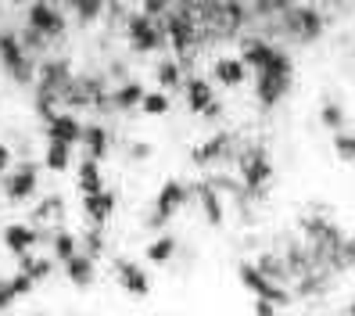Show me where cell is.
I'll return each instance as SVG.
<instances>
[{
  "mask_svg": "<svg viewBox=\"0 0 355 316\" xmlns=\"http://www.w3.org/2000/svg\"><path fill=\"white\" fill-rule=\"evenodd\" d=\"M298 226L309 241V256L320 269L345 273L355 266V238H348L334 219H327L323 213H305L298 219Z\"/></svg>",
  "mask_w": 355,
  "mask_h": 316,
  "instance_id": "1",
  "label": "cell"
},
{
  "mask_svg": "<svg viewBox=\"0 0 355 316\" xmlns=\"http://www.w3.org/2000/svg\"><path fill=\"white\" fill-rule=\"evenodd\" d=\"M72 65L65 58H47L44 65L36 69V79H33V104H36V112L40 119H51L58 115V101L65 97V90L72 87Z\"/></svg>",
  "mask_w": 355,
  "mask_h": 316,
  "instance_id": "2",
  "label": "cell"
},
{
  "mask_svg": "<svg viewBox=\"0 0 355 316\" xmlns=\"http://www.w3.org/2000/svg\"><path fill=\"white\" fill-rule=\"evenodd\" d=\"M248 26V4L244 0H201L198 8V29L226 40V36H237Z\"/></svg>",
  "mask_w": 355,
  "mask_h": 316,
  "instance_id": "3",
  "label": "cell"
},
{
  "mask_svg": "<svg viewBox=\"0 0 355 316\" xmlns=\"http://www.w3.org/2000/svg\"><path fill=\"white\" fill-rule=\"evenodd\" d=\"M291 79H295V65H291V58L284 51H277V58L269 61L262 72H255V101L259 108H277V104L287 97L291 90Z\"/></svg>",
  "mask_w": 355,
  "mask_h": 316,
  "instance_id": "4",
  "label": "cell"
},
{
  "mask_svg": "<svg viewBox=\"0 0 355 316\" xmlns=\"http://www.w3.org/2000/svg\"><path fill=\"white\" fill-rule=\"evenodd\" d=\"M165 40L173 44V51H176V61L180 65H191V58L201 51V44H205V36H201V29H198V18L194 15H187V11H169L165 15Z\"/></svg>",
  "mask_w": 355,
  "mask_h": 316,
  "instance_id": "5",
  "label": "cell"
},
{
  "mask_svg": "<svg viewBox=\"0 0 355 316\" xmlns=\"http://www.w3.org/2000/svg\"><path fill=\"white\" fill-rule=\"evenodd\" d=\"M237 176L248 194H262L269 180H273V158H269L266 144H248L237 151Z\"/></svg>",
  "mask_w": 355,
  "mask_h": 316,
  "instance_id": "6",
  "label": "cell"
},
{
  "mask_svg": "<svg viewBox=\"0 0 355 316\" xmlns=\"http://www.w3.org/2000/svg\"><path fill=\"white\" fill-rule=\"evenodd\" d=\"M191 201V187H187L183 180H165L158 187V194H155V205H151V213H148V223L151 230H162L165 223H173V216L180 213V208Z\"/></svg>",
  "mask_w": 355,
  "mask_h": 316,
  "instance_id": "7",
  "label": "cell"
},
{
  "mask_svg": "<svg viewBox=\"0 0 355 316\" xmlns=\"http://www.w3.org/2000/svg\"><path fill=\"white\" fill-rule=\"evenodd\" d=\"M0 65L8 69V76L15 83H22V87H33V79H36V69H33V58L29 51L22 47V36H15V33H0Z\"/></svg>",
  "mask_w": 355,
  "mask_h": 316,
  "instance_id": "8",
  "label": "cell"
},
{
  "mask_svg": "<svg viewBox=\"0 0 355 316\" xmlns=\"http://www.w3.org/2000/svg\"><path fill=\"white\" fill-rule=\"evenodd\" d=\"M126 40H130V47L137 54H155V51H162L165 44H169V40H165V29L144 11L126 18Z\"/></svg>",
  "mask_w": 355,
  "mask_h": 316,
  "instance_id": "9",
  "label": "cell"
},
{
  "mask_svg": "<svg viewBox=\"0 0 355 316\" xmlns=\"http://www.w3.org/2000/svg\"><path fill=\"white\" fill-rule=\"evenodd\" d=\"M237 277H241V284H244L248 291L255 294V299H266V302H273V306H291V302H295V294H291L284 284L262 277V273L255 269V263H252V259L237 266Z\"/></svg>",
  "mask_w": 355,
  "mask_h": 316,
  "instance_id": "10",
  "label": "cell"
},
{
  "mask_svg": "<svg viewBox=\"0 0 355 316\" xmlns=\"http://www.w3.org/2000/svg\"><path fill=\"white\" fill-rule=\"evenodd\" d=\"M26 29L40 33L44 40H61L65 36V15H61L51 0H33L29 11H26Z\"/></svg>",
  "mask_w": 355,
  "mask_h": 316,
  "instance_id": "11",
  "label": "cell"
},
{
  "mask_svg": "<svg viewBox=\"0 0 355 316\" xmlns=\"http://www.w3.org/2000/svg\"><path fill=\"white\" fill-rule=\"evenodd\" d=\"M284 29L295 40H302V44H312V40L323 36V15L309 4H291L284 11Z\"/></svg>",
  "mask_w": 355,
  "mask_h": 316,
  "instance_id": "12",
  "label": "cell"
},
{
  "mask_svg": "<svg viewBox=\"0 0 355 316\" xmlns=\"http://www.w3.org/2000/svg\"><path fill=\"white\" fill-rule=\"evenodd\" d=\"M36 183H40V165L36 162H18L4 176V198L15 201V205H26L36 194Z\"/></svg>",
  "mask_w": 355,
  "mask_h": 316,
  "instance_id": "13",
  "label": "cell"
},
{
  "mask_svg": "<svg viewBox=\"0 0 355 316\" xmlns=\"http://www.w3.org/2000/svg\"><path fill=\"white\" fill-rule=\"evenodd\" d=\"M112 273H115L119 288L126 291L130 299H148L151 294V277H148V269H144L140 263H133L126 256H115L112 259Z\"/></svg>",
  "mask_w": 355,
  "mask_h": 316,
  "instance_id": "14",
  "label": "cell"
},
{
  "mask_svg": "<svg viewBox=\"0 0 355 316\" xmlns=\"http://www.w3.org/2000/svg\"><path fill=\"white\" fill-rule=\"evenodd\" d=\"M234 144H237V133L219 130V133H212L208 140H201V144L191 147V162L198 165V169H208V165H216V162L234 155Z\"/></svg>",
  "mask_w": 355,
  "mask_h": 316,
  "instance_id": "15",
  "label": "cell"
},
{
  "mask_svg": "<svg viewBox=\"0 0 355 316\" xmlns=\"http://www.w3.org/2000/svg\"><path fill=\"white\" fill-rule=\"evenodd\" d=\"M194 194H198V205H201V216L208 226H223L226 223V201L223 194L216 191L212 180H198L194 183Z\"/></svg>",
  "mask_w": 355,
  "mask_h": 316,
  "instance_id": "16",
  "label": "cell"
},
{
  "mask_svg": "<svg viewBox=\"0 0 355 316\" xmlns=\"http://www.w3.org/2000/svg\"><path fill=\"white\" fill-rule=\"evenodd\" d=\"M0 238H4V248L11 256H29V251L40 244V230L33 223H8L0 230Z\"/></svg>",
  "mask_w": 355,
  "mask_h": 316,
  "instance_id": "17",
  "label": "cell"
},
{
  "mask_svg": "<svg viewBox=\"0 0 355 316\" xmlns=\"http://www.w3.org/2000/svg\"><path fill=\"white\" fill-rule=\"evenodd\" d=\"M47 140H61V144H83V122L76 119V112H58L47 119Z\"/></svg>",
  "mask_w": 355,
  "mask_h": 316,
  "instance_id": "18",
  "label": "cell"
},
{
  "mask_svg": "<svg viewBox=\"0 0 355 316\" xmlns=\"http://www.w3.org/2000/svg\"><path fill=\"white\" fill-rule=\"evenodd\" d=\"M115 205H119V194H115V191L87 194V198H83V216H87L94 226H104V223L115 216Z\"/></svg>",
  "mask_w": 355,
  "mask_h": 316,
  "instance_id": "19",
  "label": "cell"
},
{
  "mask_svg": "<svg viewBox=\"0 0 355 316\" xmlns=\"http://www.w3.org/2000/svg\"><path fill=\"white\" fill-rule=\"evenodd\" d=\"M212 79L219 83V87H226V90L244 87V79H248V65H244L241 58L223 54V58H216V61H212Z\"/></svg>",
  "mask_w": 355,
  "mask_h": 316,
  "instance_id": "20",
  "label": "cell"
},
{
  "mask_svg": "<svg viewBox=\"0 0 355 316\" xmlns=\"http://www.w3.org/2000/svg\"><path fill=\"white\" fill-rule=\"evenodd\" d=\"M183 94H187V112H191V115H205V112H208V104L216 101L212 83L201 79V76L187 79V83H183Z\"/></svg>",
  "mask_w": 355,
  "mask_h": 316,
  "instance_id": "21",
  "label": "cell"
},
{
  "mask_svg": "<svg viewBox=\"0 0 355 316\" xmlns=\"http://www.w3.org/2000/svg\"><path fill=\"white\" fill-rule=\"evenodd\" d=\"M277 51H280V47H273L269 40H259V36H252V40H244V47H241V54H237V58L244 61L248 69L262 72V69L269 65V61L277 58Z\"/></svg>",
  "mask_w": 355,
  "mask_h": 316,
  "instance_id": "22",
  "label": "cell"
},
{
  "mask_svg": "<svg viewBox=\"0 0 355 316\" xmlns=\"http://www.w3.org/2000/svg\"><path fill=\"white\" fill-rule=\"evenodd\" d=\"M65 277H69L72 288H83V291H87V288L94 284V277H97V259L83 256V251H76V256L65 263Z\"/></svg>",
  "mask_w": 355,
  "mask_h": 316,
  "instance_id": "23",
  "label": "cell"
},
{
  "mask_svg": "<svg viewBox=\"0 0 355 316\" xmlns=\"http://www.w3.org/2000/svg\"><path fill=\"white\" fill-rule=\"evenodd\" d=\"M176 251H180V241L176 234H169V230H162V234L155 241H148V248H144V259L155 263V266H169L176 259Z\"/></svg>",
  "mask_w": 355,
  "mask_h": 316,
  "instance_id": "24",
  "label": "cell"
},
{
  "mask_svg": "<svg viewBox=\"0 0 355 316\" xmlns=\"http://www.w3.org/2000/svg\"><path fill=\"white\" fill-rule=\"evenodd\" d=\"M83 144H87V158H94V162H104L112 155V137L101 122L83 126Z\"/></svg>",
  "mask_w": 355,
  "mask_h": 316,
  "instance_id": "25",
  "label": "cell"
},
{
  "mask_svg": "<svg viewBox=\"0 0 355 316\" xmlns=\"http://www.w3.org/2000/svg\"><path fill=\"white\" fill-rule=\"evenodd\" d=\"M29 219H33V226H40V223L58 226L61 219H65V198H61V194H47V198L29 213Z\"/></svg>",
  "mask_w": 355,
  "mask_h": 316,
  "instance_id": "26",
  "label": "cell"
},
{
  "mask_svg": "<svg viewBox=\"0 0 355 316\" xmlns=\"http://www.w3.org/2000/svg\"><path fill=\"white\" fill-rule=\"evenodd\" d=\"M76 183H79V194H83V198H87V194H97V191H104L101 162H94V158H83V162H79V176H76Z\"/></svg>",
  "mask_w": 355,
  "mask_h": 316,
  "instance_id": "27",
  "label": "cell"
},
{
  "mask_svg": "<svg viewBox=\"0 0 355 316\" xmlns=\"http://www.w3.org/2000/svg\"><path fill=\"white\" fill-rule=\"evenodd\" d=\"M51 251H54V263L65 266V263L76 256V251H79V241H76L72 230H65V226H54V230H51Z\"/></svg>",
  "mask_w": 355,
  "mask_h": 316,
  "instance_id": "28",
  "label": "cell"
},
{
  "mask_svg": "<svg viewBox=\"0 0 355 316\" xmlns=\"http://www.w3.org/2000/svg\"><path fill=\"white\" fill-rule=\"evenodd\" d=\"M252 263H255V269L262 273V277H269V281H277V284H284V288H287L291 273H287L284 256H273V251H262V256H259V259H252Z\"/></svg>",
  "mask_w": 355,
  "mask_h": 316,
  "instance_id": "29",
  "label": "cell"
},
{
  "mask_svg": "<svg viewBox=\"0 0 355 316\" xmlns=\"http://www.w3.org/2000/svg\"><path fill=\"white\" fill-rule=\"evenodd\" d=\"M144 90L140 83H122V87H115L112 90V108H119V112H133V108H140V101H144Z\"/></svg>",
  "mask_w": 355,
  "mask_h": 316,
  "instance_id": "30",
  "label": "cell"
},
{
  "mask_svg": "<svg viewBox=\"0 0 355 316\" xmlns=\"http://www.w3.org/2000/svg\"><path fill=\"white\" fill-rule=\"evenodd\" d=\"M72 165V147L61 144V140H47V151H44V169L47 173H65Z\"/></svg>",
  "mask_w": 355,
  "mask_h": 316,
  "instance_id": "31",
  "label": "cell"
},
{
  "mask_svg": "<svg viewBox=\"0 0 355 316\" xmlns=\"http://www.w3.org/2000/svg\"><path fill=\"white\" fill-rule=\"evenodd\" d=\"M158 87H162V94L165 90H183V65L180 61H173V58H165L162 65H158Z\"/></svg>",
  "mask_w": 355,
  "mask_h": 316,
  "instance_id": "32",
  "label": "cell"
},
{
  "mask_svg": "<svg viewBox=\"0 0 355 316\" xmlns=\"http://www.w3.org/2000/svg\"><path fill=\"white\" fill-rule=\"evenodd\" d=\"M18 269L29 273V277L40 284V281H47L51 273H54V259H40V256H33V251H29V256H18Z\"/></svg>",
  "mask_w": 355,
  "mask_h": 316,
  "instance_id": "33",
  "label": "cell"
},
{
  "mask_svg": "<svg viewBox=\"0 0 355 316\" xmlns=\"http://www.w3.org/2000/svg\"><path fill=\"white\" fill-rule=\"evenodd\" d=\"M169 108H173V101H169V94H162V90H148V94H144V101H140V112L151 115V119L169 115Z\"/></svg>",
  "mask_w": 355,
  "mask_h": 316,
  "instance_id": "34",
  "label": "cell"
},
{
  "mask_svg": "<svg viewBox=\"0 0 355 316\" xmlns=\"http://www.w3.org/2000/svg\"><path fill=\"white\" fill-rule=\"evenodd\" d=\"M69 4H72V11L83 26H94L104 11V0H69Z\"/></svg>",
  "mask_w": 355,
  "mask_h": 316,
  "instance_id": "35",
  "label": "cell"
},
{
  "mask_svg": "<svg viewBox=\"0 0 355 316\" xmlns=\"http://www.w3.org/2000/svg\"><path fill=\"white\" fill-rule=\"evenodd\" d=\"M320 122L330 126L334 133H341V130H345V108H341L338 101H327L323 108H320Z\"/></svg>",
  "mask_w": 355,
  "mask_h": 316,
  "instance_id": "36",
  "label": "cell"
},
{
  "mask_svg": "<svg viewBox=\"0 0 355 316\" xmlns=\"http://www.w3.org/2000/svg\"><path fill=\"white\" fill-rule=\"evenodd\" d=\"M83 256H90V259H101L104 256V230L101 226H90L87 234H83Z\"/></svg>",
  "mask_w": 355,
  "mask_h": 316,
  "instance_id": "37",
  "label": "cell"
},
{
  "mask_svg": "<svg viewBox=\"0 0 355 316\" xmlns=\"http://www.w3.org/2000/svg\"><path fill=\"white\" fill-rule=\"evenodd\" d=\"M334 155L341 162H355V133H348V130L334 133Z\"/></svg>",
  "mask_w": 355,
  "mask_h": 316,
  "instance_id": "38",
  "label": "cell"
},
{
  "mask_svg": "<svg viewBox=\"0 0 355 316\" xmlns=\"http://www.w3.org/2000/svg\"><path fill=\"white\" fill-rule=\"evenodd\" d=\"M140 11L148 18H165L173 11V0H140Z\"/></svg>",
  "mask_w": 355,
  "mask_h": 316,
  "instance_id": "39",
  "label": "cell"
},
{
  "mask_svg": "<svg viewBox=\"0 0 355 316\" xmlns=\"http://www.w3.org/2000/svg\"><path fill=\"white\" fill-rule=\"evenodd\" d=\"M295 0H252V8L259 11V15H284Z\"/></svg>",
  "mask_w": 355,
  "mask_h": 316,
  "instance_id": "40",
  "label": "cell"
},
{
  "mask_svg": "<svg viewBox=\"0 0 355 316\" xmlns=\"http://www.w3.org/2000/svg\"><path fill=\"white\" fill-rule=\"evenodd\" d=\"M8 281H11V291L18 294V299H26V294H33V288H36V281L29 277V273H22V269H18L15 277H8Z\"/></svg>",
  "mask_w": 355,
  "mask_h": 316,
  "instance_id": "41",
  "label": "cell"
},
{
  "mask_svg": "<svg viewBox=\"0 0 355 316\" xmlns=\"http://www.w3.org/2000/svg\"><path fill=\"white\" fill-rule=\"evenodd\" d=\"M18 302V294L11 291V281H0V313H8Z\"/></svg>",
  "mask_w": 355,
  "mask_h": 316,
  "instance_id": "42",
  "label": "cell"
},
{
  "mask_svg": "<svg viewBox=\"0 0 355 316\" xmlns=\"http://www.w3.org/2000/svg\"><path fill=\"white\" fill-rule=\"evenodd\" d=\"M8 169H11V147H8V144H0V183H4Z\"/></svg>",
  "mask_w": 355,
  "mask_h": 316,
  "instance_id": "43",
  "label": "cell"
},
{
  "mask_svg": "<svg viewBox=\"0 0 355 316\" xmlns=\"http://www.w3.org/2000/svg\"><path fill=\"white\" fill-rule=\"evenodd\" d=\"M252 313H255V316H277V306H273V302H266V299H255Z\"/></svg>",
  "mask_w": 355,
  "mask_h": 316,
  "instance_id": "44",
  "label": "cell"
},
{
  "mask_svg": "<svg viewBox=\"0 0 355 316\" xmlns=\"http://www.w3.org/2000/svg\"><path fill=\"white\" fill-rule=\"evenodd\" d=\"M130 155H133V158H151V144L133 140V144H130Z\"/></svg>",
  "mask_w": 355,
  "mask_h": 316,
  "instance_id": "45",
  "label": "cell"
},
{
  "mask_svg": "<svg viewBox=\"0 0 355 316\" xmlns=\"http://www.w3.org/2000/svg\"><path fill=\"white\" fill-rule=\"evenodd\" d=\"M341 316H355V299H352V302H348V309H345V313H341Z\"/></svg>",
  "mask_w": 355,
  "mask_h": 316,
  "instance_id": "46",
  "label": "cell"
},
{
  "mask_svg": "<svg viewBox=\"0 0 355 316\" xmlns=\"http://www.w3.org/2000/svg\"><path fill=\"white\" fill-rule=\"evenodd\" d=\"M36 316H47V313H36Z\"/></svg>",
  "mask_w": 355,
  "mask_h": 316,
  "instance_id": "47",
  "label": "cell"
}]
</instances>
